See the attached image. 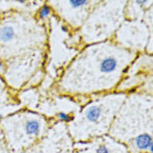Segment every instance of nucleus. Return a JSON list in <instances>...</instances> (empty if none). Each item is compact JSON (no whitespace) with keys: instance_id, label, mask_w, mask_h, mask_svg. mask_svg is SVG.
I'll return each instance as SVG.
<instances>
[{"instance_id":"nucleus-8","label":"nucleus","mask_w":153,"mask_h":153,"mask_svg":"<svg viewBox=\"0 0 153 153\" xmlns=\"http://www.w3.org/2000/svg\"><path fill=\"white\" fill-rule=\"evenodd\" d=\"M137 3L138 4H144L145 3H146V1H137Z\"/></svg>"},{"instance_id":"nucleus-5","label":"nucleus","mask_w":153,"mask_h":153,"mask_svg":"<svg viewBox=\"0 0 153 153\" xmlns=\"http://www.w3.org/2000/svg\"><path fill=\"white\" fill-rule=\"evenodd\" d=\"M50 13V8L47 5H44L39 11V16L41 18H45Z\"/></svg>"},{"instance_id":"nucleus-6","label":"nucleus","mask_w":153,"mask_h":153,"mask_svg":"<svg viewBox=\"0 0 153 153\" xmlns=\"http://www.w3.org/2000/svg\"><path fill=\"white\" fill-rule=\"evenodd\" d=\"M89 3L88 1H80V0H77V1H70V4L74 7V8H79V7H81L84 6Z\"/></svg>"},{"instance_id":"nucleus-1","label":"nucleus","mask_w":153,"mask_h":153,"mask_svg":"<svg viewBox=\"0 0 153 153\" xmlns=\"http://www.w3.org/2000/svg\"><path fill=\"white\" fill-rule=\"evenodd\" d=\"M75 153H129L127 148L116 141L101 139L75 150Z\"/></svg>"},{"instance_id":"nucleus-4","label":"nucleus","mask_w":153,"mask_h":153,"mask_svg":"<svg viewBox=\"0 0 153 153\" xmlns=\"http://www.w3.org/2000/svg\"><path fill=\"white\" fill-rule=\"evenodd\" d=\"M100 113H101V111L99 108L95 107V106L91 107L87 113V118L91 121H96L100 116Z\"/></svg>"},{"instance_id":"nucleus-2","label":"nucleus","mask_w":153,"mask_h":153,"mask_svg":"<svg viewBox=\"0 0 153 153\" xmlns=\"http://www.w3.org/2000/svg\"><path fill=\"white\" fill-rule=\"evenodd\" d=\"M117 66V61L115 58L113 57H108L105 58L103 60V62L101 63V71L104 72H111L113 71Z\"/></svg>"},{"instance_id":"nucleus-9","label":"nucleus","mask_w":153,"mask_h":153,"mask_svg":"<svg viewBox=\"0 0 153 153\" xmlns=\"http://www.w3.org/2000/svg\"><path fill=\"white\" fill-rule=\"evenodd\" d=\"M2 67H3V65H2V63H0V69H1Z\"/></svg>"},{"instance_id":"nucleus-3","label":"nucleus","mask_w":153,"mask_h":153,"mask_svg":"<svg viewBox=\"0 0 153 153\" xmlns=\"http://www.w3.org/2000/svg\"><path fill=\"white\" fill-rule=\"evenodd\" d=\"M14 35V31L10 27H5L0 32V39L2 41L7 42L11 40Z\"/></svg>"},{"instance_id":"nucleus-7","label":"nucleus","mask_w":153,"mask_h":153,"mask_svg":"<svg viewBox=\"0 0 153 153\" xmlns=\"http://www.w3.org/2000/svg\"><path fill=\"white\" fill-rule=\"evenodd\" d=\"M59 117L60 119H62V120H65V121H68V120H71V117L68 116L67 114L63 113V112H60V113L59 114Z\"/></svg>"},{"instance_id":"nucleus-10","label":"nucleus","mask_w":153,"mask_h":153,"mask_svg":"<svg viewBox=\"0 0 153 153\" xmlns=\"http://www.w3.org/2000/svg\"><path fill=\"white\" fill-rule=\"evenodd\" d=\"M1 118H2V116H0V119H1Z\"/></svg>"}]
</instances>
